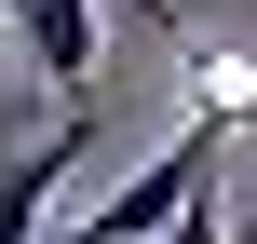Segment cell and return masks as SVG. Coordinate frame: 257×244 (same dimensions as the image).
Returning <instances> with one entry per match:
<instances>
[{
  "mask_svg": "<svg viewBox=\"0 0 257 244\" xmlns=\"http://www.w3.org/2000/svg\"><path fill=\"white\" fill-rule=\"evenodd\" d=\"M14 54L41 68L54 109H95V54H108V27H95V0H14Z\"/></svg>",
  "mask_w": 257,
  "mask_h": 244,
  "instance_id": "2",
  "label": "cell"
},
{
  "mask_svg": "<svg viewBox=\"0 0 257 244\" xmlns=\"http://www.w3.org/2000/svg\"><path fill=\"white\" fill-rule=\"evenodd\" d=\"M163 244H230V217H217V190H203V204H190V217H176Z\"/></svg>",
  "mask_w": 257,
  "mask_h": 244,
  "instance_id": "4",
  "label": "cell"
},
{
  "mask_svg": "<svg viewBox=\"0 0 257 244\" xmlns=\"http://www.w3.org/2000/svg\"><path fill=\"white\" fill-rule=\"evenodd\" d=\"M81 122H95V109H54V136H27V149L0 163V244H68L41 204H54V177L81 163Z\"/></svg>",
  "mask_w": 257,
  "mask_h": 244,
  "instance_id": "3",
  "label": "cell"
},
{
  "mask_svg": "<svg viewBox=\"0 0 257 244\" xmlns=\"http://www.w3.org/2000/svg\"><path fill=\"white\" fill-rule=\"evenodd\" d=\"M217 149H230V109H190V122H176V136L108 190V204H81V217H68V244H163L203 190H217Z\"/></svg>",
  "mask_w": 257,
  "mask_h": 244,
  "instance_id": "1",
  "label": "cell"
}]
</instances>
